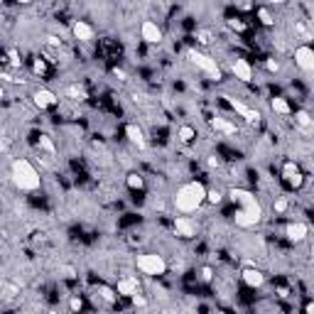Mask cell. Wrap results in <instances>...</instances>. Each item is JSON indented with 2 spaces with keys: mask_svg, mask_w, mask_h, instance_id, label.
<instances>
[{
  "mask_svg": "<svg viewBox=\"0 0 314 314\" xmlns=\"http://www.w3.org/2000/svg\"><path fill=\"white\" fill-rule=\"evenodd\" d=\"M231 71H233V76H236L238 81H243V84H248V81L253 79V66H251V61H248V59H243V57L233 59Z\"/></svg>",
  "mask_w": 314,
  "mask_h": 314,
  "instance_id": "cell-10",
  "label": "cell"
},
{
  "mask_svg": "<svg viewBox=\"0 0 314 314\" xmlns=\"http://www.w3.org/2000/svg\"><path fill=\"white\" fill-rule=\"evenodd\" d=\"M229 199L233 201V204H238L236 216H233L236 226H241V229H253L256 224H260V219H263V206H260V201L256 199L253 192L241 189V187H233L229 192Z\"/></svg>",
  "mask_w": 314,
  "mask_h": 314,
  "instance_id": "cell-1",
  "label": "cell"
},
{
  "mask_svg": "<svg viewBox=\"0 0 314 314\" xmlns=\"http://www.w3.org/2000/svg\"><path fill=\"white\" fill-rule=\"evenodd\" d=\"M287 295H290V290H287L285 285H280V287H278V297H283V300H285Z\"/></svg>",
  "mask_w": 314,
  "mask_h": 314,
  "instance_id": "cell-41",
  "label": "cell"
},
{
  "mask_svg": "<svg viewBox=\"0 0 314 314\" xmlns=\"http://www.w3.org/2000/svg\"><path fill=\"white\" fill-rule=\"evenodd\" d=\"M125 135H128V140H130V143L135 145V147H140V150L147 145L143 128H140V125H135V123H128V125H125Z\"/></svg>",
  "mask_w": 314,
  "mask_h": 314,
  "instance_id": "cell-17",
  "label": "cell"
},
{
  "mask_svg": "<svg viewBox=\"0 0 314 314\" xmlns=\"http://www.w3.org/2000/svg\"><path fill=\"white\" fill-rule=\"evenodd\" d=\"M187 57H189V61L197 66V69H201L209 79H221V69H219V64H216V59H211L209 54H204V52H197V49H187Z\"/></svg>",
  "mask_w": 314,
  "mask_h": 314,
  "instance_id": "cell-4",
  "label": "cell"
},
{
  "mask_svg": "<svg viewBox=\"0 0 314 314\" xmlns=\"http://www.w3.org/2000/svg\"><path fill=\"white\" fill-rule=\"evenodd\" d=\"M283 179L287 182V187H292V189H302V184H305V174H302L300 165H297L295 160H285V162H283Z\"/></svg>",
  "mask_w": 314,
  "mask_h": 314,
  "instance_id": "cell-6",
  "label": "cell"
},
{
  "mask_svg": "<svg viewBox=\"0 0 314 314\" xmlns=\"http://www.w3.org/2000/svg\"><path fill=\"white\" fill-rule=\"evenodd\" d=\"M125 184H128V189H133V192H143V189H145L143 174H140V172H128Z\"/></svg>",
  "mask_w": 314,
  "mask_h": 314,
  "instance_id": "cell-23",
  "label": "cell"
},
{
  "mask_svg": "<svg viewBox=\"0 0 314 314\" xmlns=\"http://www.w3.org/2000/svg\"><path fill=\"white\" fill-rule=\"evenodd\" d=\"M229 27L233 29V32H238V34H243V32L248 29V25H246L243 20H238V17H231V20H229Z\"/></svg>",
  "mask_w": 314,
  "mask_h": 314,
  "instance_id": "cell-32",
  "label": "cell"
},
{
  "mask_svg": "<svg viewBox=\"0 0 314 314\" xmlns=\"http://www.w3.org/2000/svg\"><path fill=\"white\" fill-rule=\"evenodd\" d=\"M295 123L302 128V130H310V128H314V118L307 111H295Z\"/></svg>",
  "mask_w": 314,
  "mask_h": 314,
  "instance_id": "cell-25",
  "label": "cell"
},
{
  "mask_svg": "<svg viewBox=\"0 0 314 314\" xmlns=\"http://www.w3.org/2000/svg\"><path fill=\"white\" fill-rule=\"evenodd\" d=\"M295 64H297L302 71H314V47L300 44V47L295 49Z\"/></svg>",
  "mask_w": 314,
  "mask_h": 314,
  "instance_id": "cell-8",
  "label": "cell"
},
{
  "mask_svg": "<svg viewBox=\"0 0 314 314\" xmlns=\"http://www.w3.org/2000/svg\"><path fill=\"white\" fill-rule=\"evenodd\" d=\"M211 128H214L216 133H224V135H236V133H238V128L231 123L229 118H221V115H219V118H211Z\"/></svg>",
  "mask_w": 314,
  "mask_h": 314,
  "instance_id": "cell-18",
  "label": "cell"
},
{
  "mask_svg": "<svg viewBox=\"0 0 314 314\" xmlns=\"http://www.w3.org/2000/svg\"><path fill=\"white\" fill-rule=\"evenodd\" d=\"M130 302H133V307H138V310L147 307V297H145V295H140V292H138V295H133V297H130Z\"/></svg>",
  "mask_w": 314,
  "mask_h": 314,
  "instance_id": "cell-35",
  "label": "cell"
},
{
  "mask_svg": "<svg viewBox=\"0 0 314 314\" xmlns=\"http://www.w3.org/2000/svg\"><path fill=\"white\" fill-rule=\"evenodd\" d=\"M64 96L66 98H71V101H86L88 98V91H86V86H81V84H69L66 88H64Z\"/></svg>",
  "mask_w": 314,
  "mask_h": 314,
  "instance_id": "cell-19",
  "label": "cell"
},
{
  "mask_svg": "<svg viewBox=\"0 0 314 314\" xmlns=\"http://www.w3.org/2000/svg\"><path fill=\"white\" fill-rule=\"evenodd\" d=\"M206 194H209V189L201 184V182H187V184H182L177 192H174V209L179 211V214H194L197 209L204 206V201H206Z\"/></svg>",
  "mask_w": 314,
  "mask_h": 314,
  "instance_id": "cell-2",
  "label": "cell"
},
{
  "mask_svg": "<svg viewBox=\"0 0 314 314\" xmlns=\"http://www.w3.org/2000/svg\"><path fill=\"white\" fill-rule=\"evenodd\" d=\"M206 167H209V170H219V167H221V157L209 155V157H206Z\"/></svg>",
  "mask_w": 314,
  "mask_h": 314,
  "instance_id": "cell-38",
  "label": "cell"
},
{
  "mask_svg": "<svg viewBox=\"0 0 314 314\" xmlns=\"http://www.w3.org/2000/svg\"><path fill=\"white\" fill-rule=\"evenodd\" d=\"M174 233L182 238H194L197 236V221L192 216H174Z\"/></svg>",
  "mask_w": 314,
  "mask_h": 314,
  "instance_id": "cell-9",
  "label": "cell"
},
{
  "mask_svg": "<svg viewBox=\"0 0 314 314\" xmlns=\"http://www.w3.org/2000/svg\"><path fill=\"white\" fill-rule=\"evenodd\" d=\"M10 174H12V182L20 192H37L39 184H42V177L39 172L32 167V162L25 157H15L12 165H10Z\"/></svg>",
  "mask_w": 314,
  "mask_h": 314,
  "instance_id": "cell-3",
  "label": "cell"
},
{
  "mask_svg": "<svg viewBox=\"0 0 314 314\" xmlns=\"http://www.w3.org/2000/svg\"><path fill=\"white\" fill-rule=\"evenodd\" d=\"M115 292L120 295V297H133V295H138L140 292V285H138V278H123V280H118V285H115Z\"/></svg>",
  "mask_w": 314,
  "mask_h": 314,
  "instance_id": "cell-15",
  "label": "cell"
},
{
  "mask_svg": "<svg viewBox=\"0 0 314 314\" xmlns=\"http://www.w3.org/2000/svg\"><path fill=\"white\" fill-rule=\"evenodd\" d=\"M265 69H268V71H273V74H278L283 66H280V61H278L275 57H265Z\"/></svg>",
  "mask_w": 314,
  "mask_h": 314,
  "instance_id": "cell-34",
  "label": "cell"
},
{
  "mask_svg": "<svg viewBox=\"0 0 314 314\" xmlns=\"http://www.w3.org/2000/svg\"><path fill=\"white\" fill-rule=\"evenodd\" d=\"M138 270L145 275H165L167 273V260L160 256V253H143L138 256Z\"/></svg>",
  "mask_w": 314,
  "mask_h": 314,
  "instance_id": "cell-5",
  "label": "cell"
},
{
  "mask_svg": "<svg viewBox=\"0 0 314 314\" xmlns=\"http://www.w3.org/2000/svg\"><path fill=\"white\" fill-rule=\"evenodd\" d=\"M113 76L118 81H125L128 79V74H125V69H120V66H113Z\"/></svg>",
  "mask_w": 314,
  "mask_h": 314,
  "instance_id": "cell-40",
  "label": "cell"
},
{
  "mask_svg": "<svg viewBox=\"0 0 314 314\" xmlns=\"http://www.w3.org/2000/svg\"><path fill=\"white\" fill-rule=\"evenodd\" d=\"M44 39H47V44H49V47H54V49H59V47H61V39H59V37H54V34H47Z\"/></svg>",
  "mask_w": 314,
  "mask_h": 314,
  "instance_id": "cell-39",
  "label": "cell"
},
{
  "mask_svg": "<svg viewBox=\"0 0 314 314\" xmlns=\"http://www.w3.org/2000/svg\"><path fill=\"white\" fill-rule=\"evenodd\" d=\"M96 295H98L106 305H115V302H118V297H120L113 287H108V285H98V287H96Z\"/></svg>",
  "mask_w": 314,
  "mask_h": 314,
  "instance_id": "cell-22",
  "label": "cell"
},
{
  "mask_svg": "<svg viewBox=\"0 0 314 314\" xmlns=\"http://www.w3.org/2000/svg\"><path fill=\"white\" fill-rule=\"evenodd\" d=\"M39 147H42L47 155H54V152H57V145H54V140H52L49 135H44V133L39 135Z\"/></svg>",
  "mask_w": 314,
  "mask_h": 314,
  "instance_id": "cell-29",
  "label": "cell"
},
{
  "mask_svg": "<svg viewBox=\"0 0 314 314\" xmlns=\"http://www.w3.org/2000/svg\"><path fill=\"white\" fill-rule=\"evenodd\" d=\"M71 32H74V37L81 39V42H91V39L96 37V29L91 27L86 20H76V22L71 25Z\"/></svg>",
  "mask_w": 314,
  "mask_h": 314,
  "instance_id": "cell-16",
  "label": "cell"
},
{
  "mask_svg": "<svg viewBox=\"0 0 314 314\" xmlns=\"http://www.w3.org/2000/svg\"><path fill=\"white\" fill-rule=\"evenodd\" d=\"M305 314H314V300H310V302L305 305Z\"/></svg>",
  "mask_w": 314,
  "mask_h": 314,
  "instance_id": "cell-42",
  "label": "cell"
},
{
  "mask_svg": "<svg viewBox=\"0 0 314 314\" xmlns=\"http://www.w3.org/2000/svg\"><path fill=\"white\" fill-rule=\"evenodd\" d=\"M256 15H258V20H260L265 27H275V17H273V12H270L268 7H258Z\"/></svg>",
  "mask_w": 314,
  "mask_h": 314,
  "instance_id": "cell-27",
  "label": "cell"
},
{
  "mask_svg": "<svg viewBox=\"0 0 314 314\" xmlns=\"http://www.w3.org/2000/svg\"><path fill=\"white\" fill-rule=\"evenodd\" d=\"M224 98H226V103H229L231 108H233L236 113L243 115L248 123H258V120H260V113H258V111H253V108H248L246 103H241V101H236V98H231V96H224Z\"/></svg>",
  "mask_w": 314,
  "mask_h": 314,
  "instance_id": "cell-13",
  "label": "cell"
},
{
  "mask_svg": "<svg viewBox=\"0 0 314 314\" xmlns=\"http://www.w3.org/2000/svg\"><path fill=\"white\" fill-rule=\"evenodd\" d=\"M177 138H179V143H182V145H192L194 140H197V128H194V125H189V123H184V125H179Z\"/></svg>",
  "mask_w": 314,
  "mask_h": 314,
  "instance_id": "cell-20",
  "label": "cell"
},
{
  "mask_svg": "<svg viewBox=\"0 0 314 314\" xmlns=\"http://www.w3.org/2000/svg\"><path fill=\"white\" fill-rule=\"evenodd\" d=\"M307 236H310V226L302 224V221H292L285 226V238L290 243H302Z\"/></svg>",
  "mask_w": 314,
  "mask_h": 314,
  "instance_id": "cell-11",
  "label": "cell"
},
{
  "mask_svg": "<svg viewBox=\"0 0 314 314\" xmlns=\"http://www.w3.org/2000/svg\"><path fill=\"white\" fill-rule=\"evenodd\" d=\"M140 37H143V42H147V44H160V42H162V29L157 27V22L145 20L143 25H140Z\"/></svg>",
  "mask_w": 314,
  "mask_h": 314,
  "instance_id": "cell-12",
  "label": "cell"
},
{
  "mask_svg": "<svg viewBox=\"0 0 314 314\" xmlns=\"http://www.w3.org/2000/svg\"><path fill=\"white\" fill-rule=\"evenodd\" d=\"M238 7H241V10H253V5H251V2H238Z\"/></svg>",
  "mask_w": 314,
  "mask_h": 314,
  "instance_id": "cell-43",
  "label": "cell"
},
{
  "mask_svg": "<svg viewBox=\"0 0 314 314\" xmlns=\"http://www.w3.org/2000/svg\"><path fill=\"white\" fill-rule=\"evenodd\" d=\"M221 199H224V197H221L219 189H209V194H206V201H209V204H221Z\"/></svg>",
  "mask_w": 314,
  "mask_h": 314,
  "instance_id": "cell-37",
  "label": "cell"
},
{
  "mask_svg": "<svg viewBox=\"0 0 314 314\" xmlns=\"http://www.w3.org/2000/svg\"><path fill=\"white\" fill-rule=\"evenodd\" d=\"M199 280L204 283V285H209V283L214 280V268H211V265H204V268H201V270H199Z\"/></svg>",
  "mask_w": 314,
  "mask_h": 314,
  "instance_id": "cell-31",
  "label": "cell"
},
{
  "mask_svg": "<svg viewBox=\"0 0 314 314\" xmlns=\"http://www.w3.org/2000/svg\"><path fill=\"white\" fill-rule=\"evenodd\" d=\"M273 209H275V214H285L287 209H290V201H287V197H278V199H275V204H273Z\"/></svg>",
  "mask_w": 314,
  "mask_h": 314,
  "instance_id": "cell-33",
  "label": "cell"
},
{
  "mask_svg": "<svg viewBox=\"0 0 314 314\" xmlns=\"http://www.w3.org/2000/svg\"><path fill=\"white\" fill-rule=\"evenodd\" d=\"M32 74H34V76H39V79H44V76L49 74V66H47V61H44L42 57L32 59Z\"/></svg>",
  "mask_w": 314,
  "mask_h": 314,
  "instance_id": "cell-26",
  "label": "cell"
},
{
  "mask_svg": "<svg viewBox=\"0 0 314 314\" xmlns=\"http://www.w3.org/2000/svg\"><path fill=\"white\" fill-rule=\"evenodd\" d=\"M69 307H71V312H81V310H84V300L74 295V297L69 300Z\"/></svg>",
  "mask_w": 314,
  "mask_h": 314,
  "instance_id": "cell-36",
  "label": "cell"
},
{
  "mask_svg": "<svg viewBox=\"0 0 314 314\" xmlns=\"http://www.w3.org/2000/svg\"><path fill=\"white\" fill-rule=\"evenodd\" d=\"M292 32H295V37L302 39V42H310V39H312V29L307 27L305 20H295V22H292Z\"/></svg>",
  "mask_w": 314,
  "mask_h": 314,
  "instance_id": "cell-21",
  "label": "cell"
},
{
  "mask_svg": "<svg viewBox=\"0 0 314 314\" xmlns=\"http://www.w3.org/2000/svg\"><path fill=\"white\" fill-rule=\"evenodd\" d=\"M241 278H243V283L248 287H253V290H258V287L265 285V275L258 270V268H253V265H248V268H243V273H241Z\"/></svg>",
  "mask_w": 314,
  "mask_h": 314,
  "instance_id": "cell-14",
  "label": "cell"
},
{
  "mask_svg": "<svg viewBox=\"0 0 314 314\" xmlns=\"http://www.w3.org/2000/svg\"><path fill=\"white\" fill-rule=\"evenodd\" d=\"M5 59H7L5 64H7V66H12V69H20V64H22V59H20V52H17V49H12V47H10V49L5 52Z\"/></svg>",
  "mask_w": 314,
  "mask_h": 314,
  "instance_id": "cell-28",
  "label": "cell"
},
{
  "mask_svg": "<svg viewBox=\"0 0 314 314\" xmlns=\"http://www.w3.org/2000/svg\"><path fill=\"white\" fill-rule=\"evenodd\" d=\"M270 108H273L275 113H280V115H290V113H292V106L287 103V98H283V96L270 98Z\"/></svg>",
  "mask_w": 314,
  "mask_h": 314,
  "instance_id": "cell-24",
  "label": "cell"
},
{
  "mask_svg": "<svg viewBox=\"0 0 314 314\" xmlns=\"http://www.w3.org/2000/svg\"><path fill=\"white\" fill-rule=\"evenodd\" d=\"M197 39H199V44L209 47V44L214 42V32H211V29H197Z\"/></svg>",
  "mask_w": 314,
  "mask_h": 314,
  "instance_id": "cell-30",
  "label": "cell"
},
{
  "mask_svg": "<svg viewBox=\"0 0 314 314\" xmlns=\"http://www.w3.org/2000/svg\"><path fill=\"white\" fill-rule=\"evenodd\" d=\"M32 103H34L39 111H49V108H57L59 96L54 91H49V88H37V91L32 93Z\"/></svg>",
  "mask_w": 314,
  "mask_h": 314,
  "instance_id": "cell-7",
  "label": "cell"
},
{
  "mask_svg": "<svg viewBox=\"0 0 314 314\" xmlns=\"http://www.w3.org/2000/svg\"><path fill=\"white\" fill-rule=\"evenodd\" d=\"M310 253H312V256H314V243H312V248H310Z\"/></svg>",
  "mask_w": 314,
  "mask_h": 314,
  "instance_id": "cell-44",
  "label": "cell"
}]
</instances>
